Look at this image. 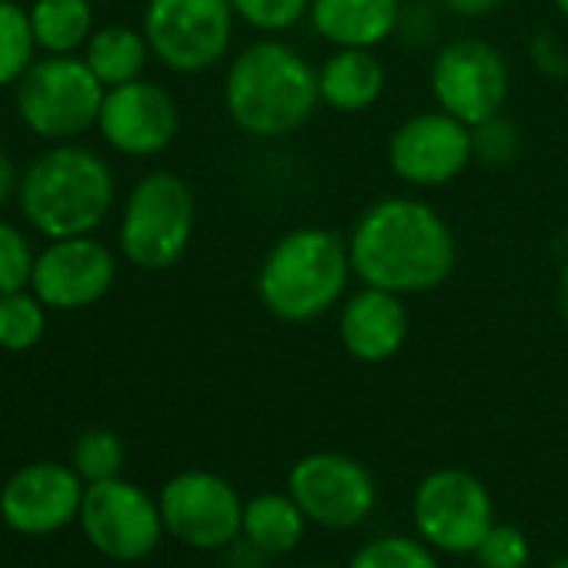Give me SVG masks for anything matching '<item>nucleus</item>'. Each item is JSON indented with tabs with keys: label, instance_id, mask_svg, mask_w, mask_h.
Returning <instances> with one entry per match:
<instances>
[{
	"label": "nucleus",
	"instance_id": "f257e3e1",
	"mask_svg": "<svg viewBox=\"0 0 568 568\" xmlns=\"http://www.w3.org/2000/svg\"><path fill=\"white\" fill-rule=\"evenodd\" d=\"M352 271L362 284L392 295H425L452 277L458 241L438 207L395 194L368 204L348 231Z\"/></svg>",
	"mask_w": 568,
	"mask_h": 568
},
{
	"label": "nucleus",
	"instance_id": "f03ea898",
	"mask_svg": "<svg viewBox=\"0 0 568 568\" xmlns=\"http://www.w3.org/2000/svg\"><path fill=\"white\" fill-rule=\"evenodd\" d=\"M318 108V68L281 38L244 44L224 71V111L254 141L298 134Z\"/></svg>",
	"mask_w": 568,
	"mask_h": 568
},
{
	"label": "nucleus",
	"instance_id": "7ed1b4c3",
	"mask_svg": "<svg viewBox=\"0 0 568 568\" xmlns=\"http://www.w3.org/2000/svg\"><path fill=\"white\" fill-rule=\"evenodd\" d=\"M348 237L305 224L281 234L261 257L254 292L261 308L281 325H312L328 312H338L352 292Z\"/></svg>",
	"mask_w": 568,
	"mask_h": 568
},
{
	"label": "nucleus",
	"instance_id": "20e7f679",
	"mask_svg": "<svg viewBox=\"0 0 568 568\" xmlns=\"http://www.w3.org/2000/svg\"><path fill=\"white\" fill-rule=\"evenodd\" d=\"M118 181L111 164L74 141H61L21 171L18 204L48 241L94 234L111 214Z\"/></svg>",
	"mask_w": 568,
	"mask_h": 568
},
{
	"label": "nucleus",
	"instance_id": "39448f33",
	"mask_svg": "<svg viewBox=\"0 0 568 568\" xmlns=\"http://www.w3.org/2000/svg\"><path fill=\"white\" fill-rule=\"evenodd\" d=\"M194 221L197 204L191 184L174 171H151L124 197L118 224L121 254L141 271H168L187 254Z\"/></svg>",
	"mask_w": 568,
	"mask_h": 568
},
{
	"label": "nucleus",
	"instance_id": "423d86ee",
	"mask_svg": "<svg viewBox=\"0 0 568 568\" xmlns=\"http://www.w3.org/2000/svg\"><path fill=\"white\" fill-rule=\"evenodd\" d=\"M104 94L108 88L94 78L84 58L48 54L18 81V114L31 134L61 144L98 128Z\"/></svg>",
	"mask_w": 568,
	"mask_h": 568
},
{
	"label": "nucleus",
	"instance_id": "0eeeda50",
	"mask_svg": "<svg viewBox=\"0 0 568 568\" xmlns=\"http://www.w3.org/2000/svg\"><path fill=\"white\" fill-rule=\"evenodd\" d=\"M231 0H148L141 31L158 64L174 74L217 68L234 44Z\"/></svg>",
	"mask_w": 568,
	"mask_h": 568
},
{
	"label": "nucleus",
	"instance_id": "6e6552de",
	"mask_svg": "<svg viewBox=\"0 0 568 568\" xmlns=\"http://www.w3.org/2000/svg\"><path fill=\"white\" fill-rule=\"evenodd\" d=\"M428 88L438 111L475 128L505 111L511 71L495 44L481 38H455L435 51Z\"/></svg>",
	"mask_w": 568,
	"mask_h": 568
},
{
	"label": "nucleus",
	"instance_id": "1a4fd4ad",
	"mask_svg": "<svg viewBox=\"0 0 568 568\" xmlns=\"http://www.w3.org/2000/svg\"><path fill=\"white\" fill-rule=\"evenodd\" d=\"M412 518L425 545L442 555H471L495 525V505L481 478L465 468L425 475L412 498Z\"/></svg>",
	"mask_w": 568,
	"mask_h": 568
},
{
	"label": "nucleus",
	"instance_id": "9d476101",
	"mask_svg": "<svg viewBox=\"0 0 568 568\" xmlns=\"http://www.w3.org/2000/svg\"><path fill=\"white\" fill-rule=\"evenodd\" d=\"M78 525L91 548L111 561H144L158 551L164 535L158 498L121 475L84 488Z\"/></svg>",
	"mask_w": 568,
	"mask_h": 568
},
{
	"label": "nucleus",
	"instance_id": "9b49d317",
	"mask_svg": "<svg viewBox=\"0 0 568 568\" xmlns=\"http://www.w3.org/2000/svg\"><path fill=\"white\" fill-rule=\"evenodd\" d=\"M164 531L194 551H221L244 528V501L231 481L214 471H181L164 481L161 495Z\"/></svg>",
	"mask_w": 568,
	"mask_h": 568
},
{
	"label": "nucleus",
	"instance_id": "f8f14e48",
	"mask_svg": "<svg viewBox=\"0 0 568 568\" xmlns=\"http://www.w3.org/2000/svg\"><path fill=\"white\" fill-rule=\"evenodd\" d=\"M288 495L312 525L345 531L375 511L378 485L358 458L342 452H312L288 471Z\"/></svg>",
	"mask_w": 568,
	"mask_h": 568
},
{
	"label": "nucleus",
	"instance_id": "ddd939ff",
	"mask_svg": "<svg viewBox=\"0 0 568 568\" xmlns=\"http://www.w3.org/2000/svg\"><path fill=\"white\" fill-rule=\"evenodd\" d=\"M471 161V128L438 108L405 118L388 138V168L408 187L452 184Z\"/></svg>",
	"mask_w": 568,
	"mask_h": 568
},
{
	"label": "nucleus",
	"instance_id": "4468645a",
	"mask_svg": "<svg viewBox=\"0 0 568 568\" xmlns=\"http://www.w3.org/2000/svg\"><path fill=\"white\" fill-rule=\"evenodd\" d=\"M118 281V257L94 234L54 237L31 271V292L48 312H84L108 298Z\"/></svg>",
	"mask_w": 568,
	"mask_h": 568
},
{
	"label": "nucleus",
	"instance_id": "2eb2a0df",
	"mask_svg": "<svg viewBox=\"0 0 568 568\" xmlns=\"http://www.w3.org/2000/svg\"><path fill=\"white\" fill-rule=\"evenodd\" d=\"M88 481L64 462H31L0 488V521L28 538H48L78 521Z\"/></svg>",
	"mask_w": 568,
	"mask_h": 568
},
{
	"label": "nucleus",
	"instance_id": "dca6fc26",
	"mask_svg": "<svg viewBox=\"0 0 568 568\" xmlns=\"http://www.w3.org/2000/svg\"><path fill=\"white\" fill-rule=\"evenodd\" d=\"M181 111L171 91L161 84L138 78L121 88H108L98 131L108 148H114L124 158H154L168 151L178 138Z\"/></svg>",
	"mask_w": 568,
	"mask_h": 568
},
{
	"label": "nucleus",
	"instance_id": "f3484780",
	"mask_svg": "<svg viewBox=\"0 0 568 568\" xmlns=\"http://www.w3.org/2000/svg\"><path fill=\"white\" fill-rule=\"evenodd\" d=\"M408 332L412 315L402 295L362 284L338 305V342L362 365L392 362L405 348Z\"/></svg>",
	"mask_w": 568,
	"mask_h": 568
},
{
	"label": "nucleus",
	"instance_id": "a211bd4d",
	"mask_svg": "<svg viewBox=\"0 0 568 568\" xmlns=\"http://www.w3.org/2000/svg\"><path fill=\"white\" fill-rule=\"evenodd\" d=\"M402 0H312L308 24L332 48H382L398 34Z\"/></svg>",
	"mask_w": 568,
	"mask_h": 568
},
{
	"label": "nucleus",
	"instance_id": "6ab92c4d",
	"mask_svg": "<svg viewBox=\"0 0 568 568\" xmlns=\"http://www.w3.org/2000/svg\"><path fill=\"white\" fill-rule=\"evenodd\" d=\"M388 71L368 48H332L318 64V98L335 114H362L385 94Z\"/></svg>",
	"mask_w": 568,
	"mask_h": 568
},
{
	"label": "nucleus",
	"instance_id": "aec40b11",
	"mask_svg": "<svg viewBox=\"0 0 568 568\" xmlns=\"http://www.w3.org/2000/svg\"><path fill=\"white\" fill-rule=\"evenodd\" d=\"M308 528L305 511L288 491H261L244 505V541L261 555H288L302 545Z\"/></svg>",
	"mask_w": 568,
	"mask_h": 568
},
{
	"label": "nucleus",
	"instance_id": "412c9836",
	"mask_svg": "<svg viewBox=\"0 0 568 568\" xmlns=\"http://www.w3.org/2000/svg\"><path fill=\"white\" fill-rule=\"evenodd\" d=\"M151 44L144 31L128 24H108L91 34L84 44V64L94 71V78L104 88H121L138 78H144V68L151 61Z\"/></svg>",
	"mask_w": 568,
	"mask_h": 568
},
{
	"label": "nucleus",
	"instance_id": "4be33fe9",
	"mask_svg": "<svg viewBox=\"0 0 568 568\" xmlns=\"http://www.w3.org/2000/svg\"><path fill=\"white\" fill-rule=\"evenodd\" d=\"M31 28L44 54H74L81 51L94 28V0H34Z\"/></svg>",
	"mask_w": 568,
	"mask_h": 568
},
{
	"label": "nucleus",
	"instance_id": "5701e85b",
	"mask_svg": "<svg viewBox=\"0 0 568 568\" xmlns=\"http://www.w3.org/2000/svg\"><path fill=\"white\" fill-rule=\"evenodd\" d=\"M31 14L18 0H0V91L18 88V81L31 71L38 54Z\"/></svg>",
	"mask_w": 568,
	"mask_h": 568
},
{
	"label": "nucleus",
	"instance_id": "b1692460",
	"mask_svg": "<svg viewBox=\"0 0 568 568\" xmlns=\"http://www.w3.org/2000/svg\"><path fill=\"white\" fill-rule=\"evenodd\" d=\"M48 332V305L34 292H11L0 298V348L4 352H31L41 345Z\"/></svg>",
	"mask_w": 568,
	"mask_h": 568
},
{
	"label": "nucleus",
	"instance_id": "393cba45",
	"mask_svg": "<svg viewBox=\"0 0 568 568\" xmlns=\"http://www.w3.org/2000/svg\"><path fill=\"white\" fill-rule=\"evenodd\" d=\"M124 462H128L124 442H121V435H114L108 428H88L71 445V465L88 485L118 478L124 471Z\"/></svg>",
	"mask_w": 568,
	"mask_h": 568
},
{
	"label": "nucleus",
	"instance_id": "a878e982",
	"mask_svg": "<svg viewBox=\"0 0 568 568\" xmlns=\"http://www.w3.org/2000/svg\"><path fill=\"white\" fill-rule=\"evenodd\" d=\"M234 18L261 38H284L308 21L312 0H231Z\"/></svg>",
	"mask_w": 568,
	"mask_h": 568
},
{
	"label": "nucleus",
	"instance_id": "bb28decb",
	"mask_svg": "<svg viewBox=\"0 0 568 568\" xmlns=\"http://www.w3.org/2000/svg\"><path fill=\"white\" fill-rule=\"evenodd\" d=\"M348 568H438L435 561V548L405 535H382L365 541Z\"/></svg>",
	"mask_w": 568,
	"mask_h": 568
},
{
	"label": "nucleus",
	"instance_id": "cd10ccee",
	"mask_svg": "<svg viewBox=\"0 0 568 568\" xmlns=\"http://www.w3.org/2000/svg\"><path fill=\"white\" fill-rule=\"evenodd\" d=\"M34 257L28 234L11 221H0V298L31 288Z\"/></svg>",
	"mask_w": 568,
	"mask_h": 568
},
{
	"label": "nucleus",
	"instance_id": "c85d7f7f",
	"mask_svg": "<svg viewBox=\"0 0 568 568\" xmlns=\"http://www.w3.org/2000/svg\"><path fill=\"white\" fill-rule=\"evenodd\" d=\"M518 128L505 118V114H495L481 124L471 128V154L478 164L485 168H505L518 158Z\"/></svg>",
	"mask_w": 568,
	"mask_h": 568
},
{
	"label": "nucleus",
	"instance_id": "c756f323",
	"mask_svg": "<svg viewBox=\"0 0 568 568\" xmlns=\"http://www.w3.org/2000/svg\"><path fill=\"white\" fill-rule=\"evenodd\" d=\"M528 555H531L528 538L515 525H491L488 535L471 551L478 568H525Z\"/></svg>",
	"mask_w": 568,
	"mask_h": 568
},
{
	"label": "nucleus",
	"instance_id": "7c9ffc66",
	"mask_svg": "<svg viewBox=\"0 0 568 568\" xmlns=\"http://www.w3.org/2000/svg\"><path fill=\"white\" fill-rule=\"evenodd\" d=\"M528 58H531V68L545 78H565L568 74V51L565 44L548 34V31H538L531 41H528Z\"/></svg>",
	"mask_w": 568,
	"mask_h": 568
},
{
	"label": "nucleus",
	"instance_id": "2f4dec72",
	"mask_svg": "<svg viewBox=\"0 0 568 568\" xmlns=\"http://www.w3.org/2000/svg\"><path fill=\"white\" fill-rule=\"evenodd\" d=\"M435 28H438V18L428 8V0H412V4H405V11H402V21H398V34L395 38H402L412 48H422V44L432 41Z\"/></svg>",
	"mask_w": 568,
	"mask_h": 568
},
{
	"label": "nucleus",
	"instance_id": "473e14b6",
	"mask_svg": "<svg viewBox=\"0 0 568 568\" xmlns=\"http://www.w3.org/2000/svg\"><path fill=\"white\" fill-rule=\"evenodd\" d=\"M438 4H442L445 11L458 14V18L475 21V18H488V14H495V11L501 8V0H438Z\"/></svg>",
	"mask_w": 568,
	"mask_h": 568
},
{
	"label": "nucleus",
	"instance_id": "72a5a7b5",
	"mask_svg": "<svg viewBox=\"0 0 568 568\" xmlns=\"http://www.w3.org/2000/svg\"><path fill=\"white\" fill-rule=\"evenodd\" d=\"M21 187V174H18V164L0 151V207H4Z\"/></svg>",
	"mask_w": 568,
	"mask_h": 568
},
{
	"label": "nucleus",
	"instance_id": "f704fd0d",
	"mask_svg": "<svg viewBox=\"0 0 568 568\" xmlns=\"http://www.w3.org/2000/svg\"><path fill=\"white\" fill-rule=\"evenodd\" d=\"M555 308H558V318L568 325V264H561L558 281H555Z\"/></svg>",
	"mask_w": 568,
	"mask_h": 568
},
{
	"label": "nucleus",
	"instance_id": "c9c22d12",
	"mask_svg": "<svg viewBox=\"0 0 568 568\" xmlns=\"http://www.w3.org/2000/svg\"><path fill=\"white\" fill-rule=\"evenodd\" d=\"M551 4H555V11L568 21V0H551Z\"/></svg>",
	"mask_w": 568,
	"mask_h": 568
},
{
	"label": "nucleus",
	"instance_id": "e433bc0d",
	"mask_svg": "<svg viewBox=\"0 0 568 568\" xmlns=\"http://www.w3.org/2000/svg\"><path fill=\"white\" fill-rule=\"evenodd\" d=\"M548 568H568V558H558V561H551Z\"/></svg>",
	"mask_w": 568,
	"mask_h": 568
},
{
	"label": "nucleus",
	"instance_id": "4c0bfd02",
	"mask_svg": "<svg viewBox=\"0 0 568 568\" xmlns=\"http://www.w3.org/2000/svg\"><path fill=\"white\" fill-rule=\"evenodd\" d=\"M561 241H565V247H568V224H565V231H561Z\"/></svg>",
	"mask_w": 568,
	"mask_h": 568
},
{
	"label": "nucleus",
	"instance_id": "58836bf2",
	"mask_svg": "<svg viewBox=\"0 0 568 568\" xmlns=\"http://www.w3.org/2000/svg\"><path fill=\"white\" fill-rule=\"evenodd\" d=\"M94 4H114V0H94Z\"/></svg>",
	"mask_w": 568,
	"mask_h": 568
},
{
	"label": "nucleus",
	"instance_id": "ea45409f",
	"mask_svg": "<svg viewBox=\"0 0 568 568\" xmlns=\"http://www.w3.org/2000/svg\"><path fill=\"white\" fill-rule=\"evenodd\" d=\"M318 568H325V565H318Z\"/></svg>",
	"mask_w": 568,
	"mask_h": 568
}]
</instances>
